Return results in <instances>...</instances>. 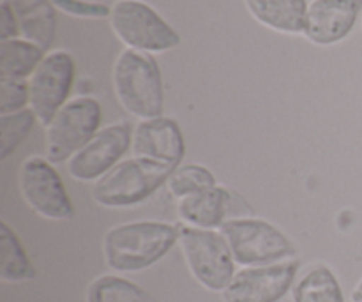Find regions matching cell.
Here are the masks:
<instances>
[{
    "mask_svg": "<svg viewBox=\"0 0 362 302\" xmlns=\"http://www.w3.org/2000/svg\"><path fill=\"white\" fill-rule=\"evenodd\" d=\"M179 244V225L166 221H131L105 233L103 257L117 274H133L152 267Z\"/></svg>",
    "mask_w": 362,
    "mask_h": 302,
    "instance_id": "6da1fadb",
    "label": "cell"
},
{
    "mask_svg": "<svg viewBox=\"0 0 362 302\" xmlns=\"http://www.w3.org/2000/svg\"><path fill=\"white\" fill-rule=\"evenodd\" d=\"M117 101L138 120L156 119L165 110V87L154 55L124 48L112 67Z\"/></svg>",
    "mask_w": 362,
    "mask_h": 302,
    "instance_id": "7a4b0ae2",
    "label": "cell"
},
{
    "mask_svg": "<svg viewBox=\"0 0 362 302\" xmlns=\"http://www.w3.org/2000/svg\"><path fill=\"white\" fill-rule=\"evenodd\" d=\"M173 170V166L165 163L138 156L122 159L98 182H94L92 198L95 204L106 209L134 207L166 186Z\"/></svg>",
    "mask_w": 362,
    "mask_h": 302,
    "instance_id": "3957f363",
    "label": "cell"
},
{
    "mask_svg": "<svg viewBox=\"0 0 362 302\" xmlns=\"http://www.w3.org/2000/svg\"><path fill=\"white\" fill-rule=\"evenodd\" d=\"M219 232L226 239L233 260L240 267L296 260V244L278 226L262 218H232L219 228Z\"/></svg>",
    "mask_w": 362,
    "mask_h": 302,
    "instance_id": "277c9868",
    "label": "cell"
},
{
    "mask_svg": "<svg viewBox=\"0 0 362 302\" xmlns=\"http://www.w3.org/2000/svg\"><path fill=\"white\" fill-rule=\"evenodd\" d=\"M179 248L194 281L209 292L223 294L235 276V260L219 230L179 225Z\"/></svg>",
    "mask_w": 362,
    "mask_h": 302,
    "instance_id": "5b68a950",
    "label": "cell"
},
{
    "mask_svg": "<svg viewBox=\"0 0 362 302\" xmlns=\"http://www.w3.org/2000/svg\"><path fill=\"white\" fill-rule=\"evenodd\" d=\"M108 20L113 34L129 50L156 55L180 45L179 32L145 0H117Z\"/></svg>",
    "mask_w": 362,
    "mask_h": 302,
    "instance_id": "8992f818",
    "label": "cell"
},
{
    "mask_svg": "<svg viewBox=\"0 0 362 302\" xmlns=\"http://www.w3.org/2000/svg\"><path fill=\"white\" fill-rule=\"evenodd\" d=\"M103 110L92 95L71 98L45 127L46 151L49 163H67L101 129Z\"/></svg>",
    "mask_w": 362,
    "mask_h": 302,
    "instance_id": "52a82bcc",
    "label": "cell"
},
{
    "mask_svg": "<svg viewBox=\"0 0 362 302\" xmlns=\"http://www.w3.org/2000/svg\"><path fill=\"white\" fill-rule=\"evenodd\" d=\"M76 76V64L66 50H49L28 78V108L42 127L52 122L60 108L71 99Z\"/></svg>",
    "mask_w": 362,
    "mask_h": 302,
    "instance_id": "ba28073f",
    "label": "cell"
},
{
    "mask_svg": "<svg viewBox=\"0 0 362 302\" xmlns=\"http://www.w3.org/2000/svg\"><path fill=\"white\" fill-rule=\"evenodd\" d=\"M18 186L25 204L41 218L66 221L74 216V205L62 177L45 156H32L21 163Z\"/></svg>",
    "mask_w": 362,
    "mask_h": 302,
    "instance_id": "9c48e42d",
    "label": "cell"
},
{
    "mask_svg": "<svg viewBox=\"0 0 362 302\" xmlns=\"http://www.w3.org/2000/svg\"><path fill=\"white\" fill-rule=\"evenodd\" d=\"M133 129L127 122L101 127L98 134L67 161L71 179L78 182H98L127 154L133 145Z\"/></svg>",
    "mask_w": 362,
    "mask_h": 302,
    "instance_id": "30bf717a",
    "label": "cell"
},
{
    "mask_svg": "<svg viewBox=\"0 0 362 302\" xmlns=\"http://www.w3.org/2000/svg\"><path fill=\"white\" fill-rule=\"evenodd\" d=\"M297 260L257 267H240L228 289L221 294L225 302H279L292 294L297 281Z\"/></svg>",
    "mask_w": 362,
    "mask_h": 302,
    "instance_id": "8fae6325",
    "label": "cell"
},
{
    "mask_svg": "<svg viewBox=\"0 0 362 302\" xmlns=\"http://www.w3.org/2000/svg\"><path fill=\"white\" fill-rule=\"evenodd\" d=\"M362 14V0H311L308 6L304 37L318 46L345 41Z\"/></svg>",
    "mask_w": 362,
    "mask_h": 302,
    "instance_id": "7c38bea8",
    "label": "cell"
},
{
    "mask_svg": "<svg viewBox=\"0 0 362 302\" xmlns=\"http://www.w3.org/2000/svg\"><path fill=\"white\" fill-rule=\"evenodd\" d=\"M239 207H250V205L244 204L243 197L218 184L211 190L177 202V216L180 223L187 226L219 230L228 219L243 218V214L237 212Z\"/></svg>",
    "mask_w": 362,
    "mask_h": 302,
    "instance_id": "4fadbf2b",
    "label": "cell"
},
{
    "mask_svg": "<svg viewBox=\"0 0 362 302\" xmlns=\"http://www.w3.org/2000/svg\"><path fill=\"white\" fill-rule=\"evenodd\" d=\"M131 151L138 158H147L177 168L186 154V141L177 120L161 115L140 120L134 126Z\"/></svg>",
    "mask_w": 362,
    "mask_h": 302,
    "instance_id": "5bb4252c",
    "label": "cell"
},
{
    "mask_svg": "<svg viewBox=\"0 0 362 302\" xmlns=\"http://www.w3.org/2000/svg\"><path fill=\"white\" fill-rule=\"evenodd\" d=\"M20 28V37L48 52L57 37V9L49 0H4Z\"/></svg>",
    "mask_w": 362,
    "mask_h": 302,
    "instance_id": "9a60e30c",
    "label": "cell"
},
{
    "mask_svg": "<svg viewBox=\"0 0 362 302\" xmlns=\"http://www.w3.org/2000/svg\"><path fill=\"white\" fill-rule=\"evenodd\" d=\"M247 13L260 25L286 35L304 34L308 0H244Z\"/></svg>",
    "mask_w": 362,
    "mask_h": 302,
    "instance_id": "2e32d148",
    "label": "cell"
},
{
    "mask_svg": "<svg viewBox=\"0 0 362 302\" xmlns=\"http://www.w3.org/2000/svg\"><path fill=\"white\" fill-rule=\"evenodd\" d=\"M293 302H346L334 271L325 264L308 267L292 289Z\"/></svg>",
    "mask_w": 362,
    "mask_h": 302,
    "instance_id": "e0dca14e",
    "label": "cell"
},
{
    "mask_svg": "<svg viewBox=\"0 0 362 302\" xmlns=\"http://www.w3.org/2000/svg\"><path fill=\"white\" fill-rule=\"evenodd\" d=\"M46 53L23 37L0 41V80H28Z\"/></svg>",
    "mask_w": 362,
    "mask_h": 302,
    "instance_id": "ac0fdd59",
    "label": "cell"
},
{
    "mask_svg": "<svg viewBox=\"0 0 362 302\" xmlns=\"http://www.w3.org/2000/svg\"><path fill=\"white\" fill-rule=\"evenodd\" d=\"M35 279V267L20 237L6 221L0 223V281L20 285Z\"/></svg>",
    "mask_w": 362,
    "mask_h": 302,
    "instance_id": "d6986e66",
    "label": "cell"
},
{
    "mask_svg": "<svg viewBox=\"0 0 362 302\" xmlns=\"http://www.w3.org/2000/svg\"><path fill=\"white\" fill-rule=\"evenodd\" d=\"M85 302H154L151 294L120 274H101L90 281Z\"/></svg>",
    "mask_w": 362,
    "mask_h": 302,
    "instance_id": "ffe728a7",
    "label": "cell"
},
{
    "mask_svg": "<svg viewBox=\"0 0 362 302\" xmlns=\"http://www.w3.org/2000/svg\"><path fill=\"white\" fill-rule=\"evenodd\" d=\"M214 186H218L214 173L207 166L197 165V163L177 166L172 175H170L168 182H166V190L177 202L191 197V194H198L202 191L211 190Z\"/></svg>",
    "mask_w": 362,
    "mask_h": 302,
    "instance_id": "44dd1931",
    "label": "cell"
},
{
    "mask_svg": "<svg viewBox=\"0 0 362 302\" xmlns=\"http://www.w3.org/2000/svg\"><path fill=\"white\" fill-rule=\"evenodd\" d=\"M37 117L30 108L0 115V159H7L32 133Z\"/></svg>",
    "mask_w": 362,
    "mask_h": 302,
    "instance_id": "7402d4cb",
    "label": "cell"
},
{
    "mask_svg": "<svg viewBox=\"0 0 362 302\" xmlns=\"http://www.w3.org/2000/svg\"><path fill=\"white\" fill-rule=\"evenodd\" d=\"M28 108L27 80H0V115Z\"/></svg>",
    "mask_w": 362,
    "mask_h": 302,
    "instance_id": "603a6c76",
    "label": "cell"
},
{
    "mask_svg": "<svg viewBox=\"0 0 362 302\" xmlns=\"http://www.w3.org/2000/svg\"><path fill=\"white\" fill-rule=\"evenodd\" d=\"M57 11L67 14V16L83 18V20H99V18H110L112 6H106L95 0H49Z\"/></svg>",
    "mask_w": 362,
    "mask_h": 302,
    "instance_id": "cb8c5ba5",
    "label": "cell"
},
{
    "mask_svg": "<svg viewBox=\"0 0 362 302\" xmlns=\"http://www.w3.org/2000/svg\"><path fill=\"white\" fill-rule=\"evenodd\" d=\"M14 37H20L18 21L11 7L7 6V2L0 0V41H7V39Z\"/></svg>",
    "mask_w": 362,
    "mask_h": 302,
    "instance_id": "d4e9b609",
    "label": "cell"
},
{
    "mask_svg": "<svg viewBox=\"0 0 362 302\" xmlns=\"http://www.w3.org/2000/svg\"><path fill=\"white\" fill-rule=\"evenodd\" d=\"M350 299H352V302H362V278L354 286L352 294H350Z\"/></svg>",
    "mask_w": 362,
    "mask_h": 302,
    "instance_id": "484cf974",
    "label": "cell"
}]
</instances>
